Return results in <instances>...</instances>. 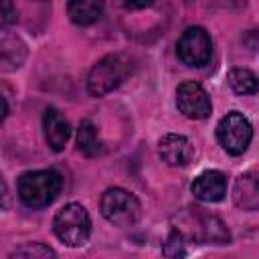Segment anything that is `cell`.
Instances as JSON below:
<instances>
[{"label": "cell", "instance_id": "1", "mask_svg": "<svg viewBox=\"0 0 259 259\" xmlns=\"http://www.w3.org/2000/svg\"><path fill=\"white\" fill-rule=\"evenodd\" d=\"M63 188V176L55 170L24 172L18 178V198L28 208L49 206Z\"/></svg>", "mask_w": 259, "mask_h": 259}, {"label": "cell", "instance_id": "2", "mask_svg": "<svg viewBox=\"0 0 259 259\" xmlns=\"http://www.w3.org/2000/svg\"><path fill=\"white\" fill-rule=\"evenodd\" d=\"M178 223L182 227L178 229L184 237L188 235L190 239L198 243H212V245H227L231 241V233L227 225L217 217L206 212L204 208H188L178 214Z\"/></svg>", "mask_w": 259, "mask_h": 259}, {"label": "cell", "instance_id": "3", "mask_svg": "<svg viewBox=\"0 0 259 259\" xmlns=\"http://www.w3.org/2000/svg\"><path fill=\"white\" fill-rule=\"evenodd\" d=\"M130 73H132V63L127 57L117 53L105 55L91 67L87 75V91L93 97H103L109 91L117 89Z\"/></svg>", "mask_w": 259, "mask_h": 259}, {"label": "cell", "instance_id": "4", "mask_svg": "<svg viewBox=\"0 0 259 259\" xmlns=\"http://www.w3.org/2000/svg\"><path fill=\"white\" fill-rule=\"evenodd\" d=\"M53 233L67 247H83L91 235V219L85 206L71 202L57 210L53 219Z\"/></svg>", "mask_w": 259, "mask_h": 259}, {"label": "cell", "instance_id": "5", "mask_svg": "<svg viewBox=\"0 0 259 259\" xmlns=\"http://www.w3.org/2000/svg\"><path fill=\"white\" fill-rule=\"evenodd\" d=\"M99 208H101V214L105 217V221H109L115 227H132L138 223V219L142 214L140 200L132 192H127L119 186L107 188L101 194Z\"/></svg>", "mask_w": 259, "mask_h": 259}, {"label": "cell", "instance_id": "6", "mask_svg": "<svg viewBox=\"0 0 259 259\" xmlns=\"http://www.w3.org/2000/svg\"><path fill=\"white\" fill-rule=\"evenodd\" d=\"M253 138V127L249 119L239 111H229L217 123V140L221 148L231 156H241Z\"/></svg>", "mask_w": 259, "mask_h": 259}, {"label": "cell", "instance_id": "7", "mask_svg": "<svg viewBox=\"0 0 259 259\" xmlns=\"http://www.w3.org/2000/svg\"><path fill=\"white\" fill-rule=\"evenodd\" d=\"M178 59L188 67H204L212 57L210 34L202 26H188L176 42Z\"/></svg>", "mask_w": 259, "mask_h": 259}, {"label": "cell", "instance_id": "8", "mask_svg": "<svg viewBox=\"0 0 259 259\" xmlns=\"http://www.w3.org/2000/svg\"><path fill=\"white\" fill-rule=\"evenodd\" d=\"M176 107L190 119H204L212 111V103L204 87L196 81H184L176 89Z\"/></svg>", "mask_w": 259, "mask_h": 259}, {"label": "cell", "instance_id": "9", "mask_svg": "<svg viewBox=\"0 0 259 259\" xmlns=\"http://www.w3.org/2000/svg\"><path fill=\"white\" fill-rule=\"evenodd\" d=\"M158 154H160L162 162H166L168 166L182 168V166L190 164V160L194 156V148H192V144L186 136L166 134L158 142Z\"/></svg>", "mask_w": 259, "mask_h": 259}, {"label": "cell", "instance_id": "10", "mask_svg": "<svg viewBox=\"0 0 259 259\" xmlns=\"http://www.w3.org/2000/svg\"><path fill=\"white\" fill-rule=\"evenodd\" d=\"M190 192L202 202H219L227 194V176L221 170H206L192 180Z\"/></svg>", "mask_w": 259, "mask_h": 259}, {"label": "cell", "instance_id": "11", "mask_svg": "<svg viewBox=\"0 0 259 259\" xmlns=\"http://www.w3.org/2000/svg\"><path fill=\"white\" fill-rule=\"evenodd\" d=\"M42 130H45V140H47V144H49V148L53 152H61L65 148V144L69 142V138H71V125H69V121L55 107H47L45 109Z\"/></svg>", "mask_w": 259, "mask_h": 259}, {"label": "cell", "instance_id": "12", "mask_svg": "<svg viewBox=\"0 0 259 259\" xmlns=\"http://www.w3.org/2000/svg\"><path fill=\"white\" fill-rule=\"evenodd\" d=\"M233 202L241 210H259V172H247L235 180Z\"/></svg>", "mask_w": 259, "mask_h": 259}, {"label": "cell", "instance_id": "13", "mask_svg": "<svg viewBox=\"0 0 259 259\" xmlns=\"http://www.w3.org/2000/svg\"><path fill=\"white\" fill-rule=\"evenodd\" d=\"M67 12L75 24L87 26V24H93L95 20H99V16L103 12V4L97 0H77V2L67 4Z\"/></svg>", "mask_w": 259, "mask_h": 259}, {"label": "cell", "instance_id": "14", "mask_svg": "<svg viewBox=\"0 0 259 259\" xmlns=\"http://www.w3.org/2000/svg\"><path fill=\"white\" fill-rule=\"evenodd\" d=\"M227 83L239 95H253V93L259 91V77L253 71L245 69V67L231 69L227 73Z\"/></svg>", "mask_w": 259, "mask_h": 259}, {"label": "cell", "instance_id": "15", "mask_svg": "<svg viewBox=\"0 0 259 259\" xmlns=\"http://www.w3.org/2000/svg\"><path fill=\"white\" fill-rule=\"evenodd\" d=\"M77 146L79 150L93 158V156H99L103 152V144L99 140V134H97V127L89 121V119H83L81 125H79V132H77Z\"/></svg>", "mask_w": 259, "mask_h": 259}, {"label": "cell", "instance_id": "16", "mask_svg": "<svg viewBox=\"0 0 259 259\" xmlns=\"http://www.w3.org/2000/svg\"><path fill=\"white\" fill-rule=\"evenodd\" d=\"M8 259H57V253L42 243H24L16 247Z\"/></svg>", "mask_w": 259, "mask_h": 259}, {"label": "cell", "instance_id": "17", "mask_svg": "<svg viewBox=\"0 0 259 259\" xmlns=\"http://www.w3.org/2000/svg\"><path fill=\"white\" fill-rule=\"evenodd\" d=\"M162 255L166 259H184L186 257V237L178 229H172L170 235L166 237V241L162 245Z\"/></svg>", "mask_w": 259, "mask_h": 259}, {"label": "cell", "instance_id": "18", "mask_svg": "<svg viewBox=\"0 0 259 259\" xmlns=\"http://www.w3.org/2000/svg\"><path fill=\"white\" fill-rule=\"evenodd\" d=\"M0 22H2V26H8V24L16 22V8L10 2H4L0 6Z\"/></svg>", "mask_w": 259, "mask_h": 259}]
</instances>
